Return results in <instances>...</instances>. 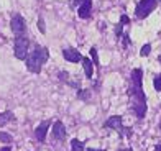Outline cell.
<instances>
[{"label": "cell", "instance_id": "obj_1", "mask_svg": "<svg viewBox=\"0 0 161 151\" xmlns=\"http://www.w3.org/2000/svg\"><path fill=\"white\" fill-rule=\"evenodd\" d=\"M142 77H143L142 69L131 71V84H133V87L130 90V104H131V110L135 112L138 118H143L146 113V97L142 87Z\"/></svg>", "mask_w": 161, "mask_h": 151}, {"label": "cell", "instance_id": "obj_2", "mask_svg": "<svg viewBox=\"0 0 161 151\" xmlns=\"http://www.w3.org/2000/svg\"><path fill=\"white\" fill-rule=\"evenodd\" d=\"M49 53H48V48H43L40 45H36L35 49L30 53V56H26V69L30 73L38 74L41 71V66L48 61Z\"/></svg>", "mask_w": 161, "mask_h": 151}, {"label": "cell", "instance_id": "obj_3", "mask_svg": "<svg viewBox=\"0 0 161 151\" xmlns=\"http://www.w3.org/2000/svg\"><path fill=\"white\" fill-rule=\"evenodd\" d=\"M156 5H158V0H140V3L135 8V15L138 18H146L156 8Z\"/></svg>", "mask_w": 161, "mask_h": 151}, {"label": "cell", "instance_id": "obj_4", "mask_svg": "<svg viewBox=\"0 0 161 151\" xmlns=\"http://www.w3.org/2000/svg\"><path fill=\"white\" fill-rule=\"evenodd\" d=\"M28 46H30V41L25 36H20L15 40V57L17 59H26L28 56Z\"/></svg>", "mask_w": 161, "mask_h": 151}, {"label": "cell", "instance_id": "obj_5", "mask_svg": "<svg viewBox=\"0 0 161 151\" xmlns=\"http://www.w3.org/2000/svg\"><path fill=\"white\" fill-rule=\"evenodd\" d=\"M10 26H12V31L17 35V38L23 36V33L26 31V23L21 15H13L12 21H10Z\"/></svg>", "mask_w": 161, "mask_h": 151}, {"label": "cell", "instance_id": "obj_6", "mask_svg": "<svg viewBox=\"0 0 161 151\" xmlns=\"http://www.w3.org/2000/svg\"><path fill=\"white\" fill-rule=\"evenodd\" d=\"M49 123H51L49 120H45V121H41V123L38 125V128L35 130V136H36V140H38V141L43 143V141L46 140V133H48Z\"/></svg>", "mask_w": 161, "mask_h": 151}, {"label": "cell", "instance_id": "obj_7", "mask_svg": "<svg viewBox=\"0 0 161 151\" xmlns=\"http://www.w3.org/2000/svg\"><path fill=\"white\" fill-rule=\"evenodd\" d=\"M63 56H64V59L69 61V62H79L80 59H82L80 53L77 51V49H74V48H66L63 51Z\"/></svg>", "mask_w": 161, "mask_h": 151}, {"label": "cell", "instance_id": "obj_8", "mask_svg": "<svg viewBox=\"0 0 161 151\" xmlns=\"http://www.w3.org/2000/svg\"><path fill=\"white\" fill-rule=\"evenodd\" d=\"M92 12V0H82V3L79 5V12L77 15L80 18H89Z\"/></svg>", "mask_w": 161, "mask_h": 151}, {"label": "cell", "instance_id": "obj_9", "mask_svg": "<svg viewBox=\"0 0 161 151\" xmlns=\"http://www.w3.org/2000/svg\"><path fill=\"white\" fill-rule=\"evenodd\" d=\"M53 136H54V140H64L66 138V127L63 121H54V125H53Z\"/></svg>", "mask_w": 161, "mask_h": 151}, {"label": "cell", "instance_id": "obj_10", "mask_svg": "<svg viewBox=\"0 0 161 151\" xmlns=\"http://www.w3.org/2000/svg\"><path fill=\"white\" fill-rule=\"evenodd\" d=\"M105 128H114V130H119V133L122 132V117L119 115H114V117H108V120L104 123Z\"/></svg>", "mask_w": 161, "mask_h": 151}, {"label": "cell", "instance_id": "obj_11", "mask_svg": "<svg viewBox=\"0 0 161 151\" xmlns=\"http://www.w3.org/2000/svg\"><path fill=\"white\" fill-rule=\"evenodd\" d=\"M80 61H82V67H84V73H86L87 79H91L92 74H94V64H92V61L87 59V57H82Z\"/></svg>", "mask_w": 161, "mask_h": 151}, {"label": "cell", "instance_id": "obj_12", "mask_svg": "<svg viewBox=\"0 0 161 151\" xmlns=\"http://www.w3.org/2000/svg\"><path fill=\"white\" fill-rule=\"evenodd\" d=\"M13 120V113L12 112H3V113H0V128L5 127L8 121Z\"/></svg>", "mask_w": 161, "mask_h": 151}, {"label": "cell", "instance_id": "obj_13", "mask_svg": "<svg viewBox=\"0 0 161 151\" xmlns=\"http://www.w3.org/2000/svg\"><path fill=\"white\" fill-rule=\"evenodd\" d=\"M71 149L72 151H82V143H80L77 138L71 140Z\"/></svg>", "mask_w": 161, "mask_h": 151}, {"label": "cell", "instance_id": "obj_14", "mask_svg": "<svg viewBox=\"0 0 161 151\" xmlns=\"http://www.w3.org/2000/svg\"><path fill=\"white\" fill-rule=\"evenodd\" d=\"M0 141H2V143H12L13 138H12V135L5 133V132H0Z\"/></svg>", "mask_w": 161, "mask_h": 151}, {"label": "cell", "instance_id": "obj_15", "mask_svg": "<svg viewBox=\"0 0 161 151\" xmlns=\"http://www.w3.org/2000/svg\"><path fill=\"white\" fill-rule=\"evenodd\" d=\"M77 97H79V99H82V100H87V99L91 97V90H89V89L79 90V92H77Z\"/></svg>", "mask_w": 161, "mask_h": 151}, {"label": "cell", "instance_id": "obj_16", "mask_svg": "<svg viewBox=\"0 0 161 151\" xmlns=\"http://www.w3.org/2000/svg\"><path fill=\"white\" fill-rule=\"evenodd\" d=\"M91 57H92V64L99 66V57H97V49L96 48H91Z\"/></svg>", "mask_w": 161, "mask_h": 151}, {"label": "cell", "instance_id": "obj_17", "mask_svg": "<svg viewBox=\"0 0 161 151\" xmlns=\"http://www.w3.org/2000/svg\"><path fill=\"white\" fill-rule=\"evenodd\" d=\"M153 87H155L156 90H161V74L153 79Z\"/></svg>", "mask_w": 161, "mask_h": 151}, {"label": "cell", "instance_id": "obj_18", "mask_svg": "<svg viewBox=\"0 0 161 151\" xmlns=\"http://www.w3.org/2000/svg\"><path fill=\"white\" fill-rule=\"evenodd\" d=\"M150 51H151V45H145V46L142 48L140 54H142V56H148V54H150Z\"/></svg>", "mask_w": 161, "mask_h": 151}, {"label": "cell", "instance_id": "obj_19", "mask_svg": "<svg viewBox=\"0 0 161 151\" xmlns=\"http://www.w3.org/2000/svg\"><path fill=\"white\" fill-rule=\"evenodd\" d=\"M38 28H40V31H41V33H45V31H46V28H45V21H43V18H40V20H38Z\"/></svg>", "mask_w": 161, "mask_h": 151}, {"label": "cell", "instance_id": "obj_20", "mask_svg": "<svg viewBox=\"0 0 161 151\" xmlns=\"http://www.w3.org/2000/svg\"><path fill=\"white\" fill-rule=\"evenodd\" d=\"M59 77L63 79L64 82H69V74H68V73H64V71H63V73H59Z\"/></svg>", "mask_w": 161, "mask_h": 151}, {"label": "cell", "instance_id": "obj_21", "mask_svg": "<svg viewBox=\"0 0 161 151\" xmlns=\"http://www.w3.org/2000/svg\"><path fill=\"white\" fill-rule=\"evenodd\" d=\"M128 21H130V20H128V17H127V15H122V18H120V25L128 23Z\"/></svg>", "mask_w": 161, "mask_h": 151}, {"label": "cell", "instance_id": "obj_22", "mask_svg": "<svg viewBox=\"0 0 161 151\" xmlns=\"http://www.w3.org/2000/svg\"><path fill=\"white\" fill-rule=\"evenodd\" d=\"M120 33H122V25H119L115 28V35H117V36H120Z\"/></svg>", "mask_w": 161, "mask_h": 151}, {"label": "cell", "instance_id": "obj_23", "mask_svg": "<svg viewBox=\"0 0 161 151\" xmlns=\"http://www.w3.org/2000/svg\"><path fill=\"white\" fill-rule=\"evenodd\" d=\"M71 3L76 7V5H80V3H82V0H71Z\"/></svg>", "mask_w": 161, "mask_h": 151}, {"label": "cell", "instance_id": "obj_24", "mask_svg": "<svg viewBox=\"0 0 161 151\" xmlns=\"http://www.w3.org/2000/svg\"><path fill=\"white\" fill-rule=\"evenodd\" d=\"M0 151H12V148H10V146H3V148L0 149Z\"/></svg>", "mask_w": 161, "mask_h": 151}, {"label": "cell", "instance_id": "obj_25", "mask_svg": "<svg viewBox=\"0 0 161 151\" xmlns=\"http://www.w3.org/2000/svg\"><path fill=\"white\" fill-rule=\"evenodd\" d=\"M86 151H104V149H94V148H87Z\"/></svg>", "mask_w": 161, "mask_h": 151}, {"label": "cell", "instance_id": "obj_26", "mask_svg": "<svg viewBox=\"0 0 161 151\" xmlns=\"http://www.w3.org/2000/svg\"><path fill=\"white\" fill-rule=\"evenodd\" d=\"M119 151H133L131 148H123V149H119Z\"/></svg>", "mask_w": 161, "mask_h": 151}, {"label": "cell", "instance_id": "obj_27", "mask_svg": "<svg viewBox=\"0 0 161 151\" xmlns=\"http://www.w3.org/2000/svg\"><path fill=\"white\" fill-rule=\"evenodd\" d=\"M156 151H161V145H156V148H155Z\"/></svg>", "mask_w": 161, "mask_h": 151}, {"label": "cell", "instance_id": "obj_28", "mask_svg": "<svg viewBox=\"0 0 161 151\" xmlns=\"http://www.w3.org/2000/svg\"><path fill=\"white\" fill-rule=\"evenodd\" d=\"M158 61H159V62H161V54H159V56H158Z\"/></svg>", "mask_w": 161, "mask_h": 151}, {"label": "cell", "instance_id": "obj_29", "mask_svg": "<svg viewBox=\"0 0 161 151\" xmlns=\"http://www.w3.org/2000/svg\"><path fill=\"white\" fill-rule=\"evenodd\" d=\"M159 130H161V123H159Z\"/></svg>", "mask_w": 161, "mask_h": 151}]
</instances>
